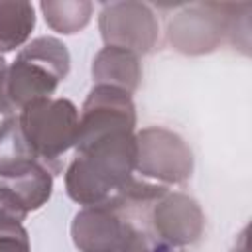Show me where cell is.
Returning <instances> with one entry per match:
<instances>
[{"mask_svg": "<svg viewBox=\"0 0 252 252\" xmlns=\"http://www.w3.org/2000/svg\"><path fill=\"white\" fill-rule=\"evenodd\" d=\"M35 165H39V161L20 130L18 116L4 118L0 122V177H18Z\"/></svg>", "mask_w": 252, "mask_h": 252, "instance_id": "obj_12", "label": "cell"}, {"mask_svg": "<svg viewBox=\"0 0 252 252\" xmlns=\"http://www.w3.org/2000/svg\"><path fill=\"white\" fill-rule=\"evenodd\" d=\"M18 124L37 161L53 175L59 173L61 156L77 140V106L67 98H39L20 110Z\"/></svg>", "mask_w": 252, "mask_h": 252, "instance_id": "obj_3", "label": "cell"}, {"mask_svg": "<svg viewBox=\"0 0 252 252\" xmlns=\"http://www.w3.org/2000/svg\"><path fill=\"white\" fill-rule=\"evenodd\" d=\"M0 252H30V238L20 220L0 213Z\"/></svg>", "mask_w": 252, "mask_h": 252, "instance_id": "obj_15", "label": "cell"}, {"mask_svg": "<svg viewBox=\"0 0 252 252\" xmlns=\"http://www.w3.org/2000/svg\"><path fill=\"white\" fill-rule=\"evenodd\" d=\"M0 112H2V104H0Z\"/></svg>", "mask_w": 252, "mask_h": 252, "instance_id": "obj_16", "label": "cell"}, {"mask_svg": "<svg viewBox=\"0 0 252 252\" xmlns=\"http://www.w3.org/2000/svg\"><path fill=\"white\" fill-rule=\"evenodd\" d=\"M45 22L51 30L59 33H77L83 30L93 12L91 2H41Z\"/></svg>", "mask_w": 252, "mask_h": 252, "instance_id": "obj_14", "label": "cell"}, {"mask_svg": "<svg viewBox=\"0 0 252 252\" xmlns=\"http://www.w3.org/2000/svg\"><path fill=\"white\" fill-rule=\"evenodd\" d=\"M136 171L161 183H183L193 171L189 146L173 132L152 126L136 134Z\"/></svg>", "mask_w": 252, "mask_h": 252, "instance_id": "obj_4", "label": "cell"}, {"mask_svg": "<svg viewBox=\"0 0 252 252\" xmlns=\"http://www.w3.org/2000/svg\"><path fill=\"white\" fill-rule=\"evenodd\" d=\"M93 77L96 85H110L132 93L142 77L138 55L122 47L106 45L93 61Z\"/></svg>", "mask_w": 252, "mask_h": 252, "instance_id": "obj_10", "label": "cell"}, {"mask_svg": "<svg viewBox=\"0 0 252 252\" xmlns=\"http://www.w3.org/2000/svg\"><path fill=\"white\" fill-rule=\"evenodd\" d=\"M136 134L114 130L75 144V158L67 167L69 197L83 205H100L118 197L134 179Z\"/></svg>", "mask_w": 252, "mask_h": 252, "instance_id": "obj_1", "label": "cell"}, {"mask_svg": "<svg viewBox=\"0 0 252 252\" xmlns=\"http://www.w3.org/2000/svg\"><path fill=\"white\" fill-rule=\"evenodd\" d=\"M53 189V173L45 165H35L24 175L0 181V213L24 220L28 213L47 203Z\"/></svg>", "mask_w": 252, "mask_h": 252, "instance_id": "obj_8", "label": "cell"}, {"mask_svg": "<svg viewBox=\"0 0 252 252\" xmlns=\"http://www.w3.org/2000/svg\"><path fill=\"white\" fill-rule=\"evenodd\" d=\"M100 35L106 45L128 51L148 53L158 39V20L140 2H112L100 12Z\"/></svg>", "mask_w": 252, "mask_h": 252, "instance_id": "obj_5", "label": "cell"}, {"mask_svg": "<svg viewBox=\"0 0 252 252\" xmlns=\"http://www.w3.org/2000/svg\"><path fill=\"white\" fill-rule=\"evenodd\" d=\"M35 26V12L24 0H0V51H12L26 43Z\"/></svg>", "mask_w": 252, "mask_h": 252, "instance_id": "obj_13", "label": "cell"}, {"mask_svg": "<svg viewBox=\"0 0 252 252\" xmlns=\"http://www.w3.org/2000/svg\"><path fill=\"white\" fill-rule=\"evenodd\" d=\"M228 30V18L209 14L207 6H197L187 14H179L169 26L171 43L185 53H203L213 49Z\"/></svg>", "mask_w": 252, "mask_h": 252, "instance_id": "obj_9", "label": "cell"}, {"mask_svg": "<svg viewBox=\"0 0 252 252\" xmlns=\"http://www.w3.org/2000/svg\"><path fill=\"white\" fill-rule=\"evenodd\" d=\"M69 51L57 37H37L28 43L8 67L6 100L10 112L49 98L69 73Z\"/></svg>", "mask_w": 252, "mask_h": 252, "instance_id": "obj_2", "label": "cell"}, {"mask_svg": "<svg viewBox=\"0 0 252 252\" xmlns=\"http://www.w3.org/2000/svg\"><path fill=\"white\" fill-rule=\"evenodd\" d=\"M134 126L136 106L130 93L110 85H96L83 104L75 144L114 130H134Z\"/></svg>", "mask_w": 252, "mask_h": 252, "instance_id": "obj_7", "label": "cell"}, {"mask_svg": "<svg viewBox=\"0 0 252 252\" xmlns=\"http://www.w3.org/2000/svg\"><path fill=\"white\" fill-rule=\"evenodd\" d=\"M152 232L169 246L183 250L199 240L205 228V217L195 199L183 193H163L148 211Z\"/></svg>", "mask_w": 252, "mask_h": 252, "instance_id": "obj_6", "label": "cell"}, {"mask_svg": "<svg viewBox=\"0 0 252 252\" xmlns=\"http://www.w3.org/2000/svg\"><path fill=\"white\" fill-rule=\"evenodd\" d=\"M110 201H118L124 207V215H126L124 228H122V234H120V240H118L114 252H183V250H177V248L169 246L167 242L159 240L152 232L148 215L142 224L138 222L142 213L152 203H134V201H126V199H110Z\"/></svg>", "mask_w": 252, "mask_h": 252, "instance_id": "obj_11", "label": "cell"}]
</instances>
